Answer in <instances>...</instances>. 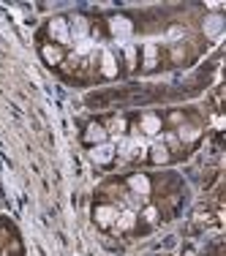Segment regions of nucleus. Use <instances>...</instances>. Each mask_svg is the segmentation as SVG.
<instances>
[{"mask_svg":"<svg viewBox=\"0 0 226 256\" xmlns=\"http://www.w3.org/2000/svg\"><path fill=\"white\" fill-rule=\"evenodd\" d=\"M112 131H114V136H118V134H123V131H126V120L118 118V120L112 123Z\"/></svg>","mask_w":226,"mask_h":256,"instance_id":"obj_17","label":"nucleus"},{"mask_svg":"<svg viewBox=\"0 0 226 256\" xmlns=\"http://www.w3.org/2000/svg\"><path fill=\"white\" fill-rule=\"evenodd\" d=\"M114 221H118V207H112V204H101V207H96V224L98 226H114Z\"/></svg>","mask_w":226,"mask_h":256,"instance_id":"obj_3","label":"nucleus"},{"mask_svg":"<svg viewBox=\"0 0 226 256\" xmlns=\"http://www.w3.org/2000/svg\"><path fill=\"white\" fill-rule=\"evenodd\" d=\"M101 71H104L106 76H114V74H118V60H114L112 52H104V58H101Z\"/></svg>","mask_w":226,"mask_h":256,"instance_id":"obj_12","label":"nucleus"},{"mask_svg":"<svg viewBox=\"0 0 226 256\" xmlns=\"http://www.w3.org/2000/svg\"><path fill=\"white\" fill-rule=\"evenodd\" d=\"M134 221H136V212H134V210H123V212H118L114 226H118V229H131Z\"/></svg>","mask_w":226,"mask_h":256,"instance_id":"obj_13","label":"nucleus"},{"mask_svg":"<svg viewBox=\"0 0 226 256\" xmlns=\"http://www.w3.org/2000/svg\"><path fill=\"white\" fill-rule=\"evenodd\" d=\"M50 36L58 44H71V30H68V20L58 16V20L50 22Z\"/></svg>","mask_w":226,"mask_h":256,"instance_id":"obj_2","label":"nucleus"},{"mask_svg":"<svg viewBox=\"0 0 226 256\" xmlns=\"http://www.w3.org/2000/svg\"><path fill=\"white\" fill-rule=\"evenodd\" d=\"M109 30H112L118 44H128V38H131V33H134V25L126 16H112V20H109Z\"/></svg>","mask_w":226,"mask_h":256,"instance_id":"obj_1","label":"nucleus"},{"mask_svg":"<svg viewBox=\"0 0 226 256\" xmlns=\"http://www.w3.org/2000/svg\"><path fill=\"white\" fill-rule=\"evenodd\" d=\"M180 136L182 139H194L196 136V128H180Z\"/></svg>","mask_w":226,"mask_h":256,"instance_id":"obj_18","label":"nucleus"},{"mask_svg":"<svg viewBox=\"0 0 226 256\" xmlns=\"http://www.w3.org/2000/svg\"><path fill=\"white\" fill-rule=\"evenodd\" d=\"M156 63H158V50H156V44H144V63H142V68H144V71H152V68H156Z\"/></svg>","mask_w":226,"mask_h":256,"instance_id":"obj_11","label":"nucleus"},{"mask_svg":"<svg viewBox=\"0 0 226 256\" xmlns=\"http://www.w3.org/2000/svg\"><path fill=\"white\" fill-rule=\"evenodd\" d=\"M68 30H71V41H84L88 38V20L84 16H74V20L68 22Z\"/></svg>","mask_w":226,"mask_h":256,"instance_id":"obj_6","label":"nucleus"},{"mask_svg":"<svg viewBox=\"0 0 226 256\" xmlns=\"http://www.w3.org/2000/svg\"><path fill=\"white\" fill-rule=\"evenodd\" d=\"M41 54H44V60H46L50 66H58L60 60H63V52H60L58 46H52V44H46L44 50H41Z\"/></svg>","mask_w":226,"mask_h":256,"instance_id":"obj_14","label":"nucleus"},{"mask_svg":"<svg viewBox=\"0 0 226 256\" xmlns=\"http://www.w3.org/2000/svg\"><path fill=\"white\" fill-rule=\"evenodd\" d=\"M104 139H106V128L98 126V123H90L88 131H84V142L88 144H101Z\"/></svg>","mask_w":226,"mask_h":256,"instance_id":"obj_8","label":"nucleus"},{"mask_svg":"<svg viewBox=\"0 0 226 256\" xmlns=\"http://www.w3.org/2000/svg\"><path fill=\"white\" fill-rule=\"evenodd\" d=\"M128 188H131V194H136V196H148L150 194L148 174H131V178H128Z\"/></svg>","mask_w":226,"mask_h":256,"instance_id":"obj_5","label":"nucleus"},{"mask_svg":"<svg viewBox=\"0 0 226 256\" xmlns=\"http://www.w3.org/2000/svg\"><path fill=\"white\" fill-rule=\"evenodd\" d=\"M144 221H158V210H156V207H144Z\"/></svg>","mask_w":226,"mask_h":256,"instance_id":"obj_16","label":"nucleus"},{"mask_svg":"<svg viewBox=\"0 0 226 256\" xmlns=\"http://www.w3.org/2000/svg\"><path fill=\"white\" fill-rule=\"evenodd\" d=\"M224 30V16L221 14H210L204 20V36H218Z\"/></svg>","mask_w":226,"mask_h":256,"instance_id":"obj_9","label":"nucleus"},{"mask_svg":"<svg viewBox=\"0 0 226 256\" xmlns=\"http://www.w3.org/2000/svg\"><path fill=\"white\" fill-rule=\"evenodd\" d=\"M150 158H152V164H166L169 161V148L164 142H156L150 148Z\"/></svg>","mask_w":226,"mask_h":256,"instance_id":"obj_10","label":"nucleus"},{"mask_svg":"<svg viewBox=\"0 0 226 256\" xmlns=\"http://www.w3.org/2000/svg\"><path fill=\"white\" fill-rule=\"evenodd\" d=\"M139 126H142L144 136H158V134H161V118H158V114H144Z\"/></svg>","mask_w":226,"mask_h":256,"instance_id":"obj_7","label":"nucleus"},{"mask_svg":"<svg viewBox=\"0 0 226 256\" xmlns=\"http://www.w3.org/2000/svg\"><path fill=\"white\" fill-rule=\"evenodd\" d=\"M126 60H128V66H131V68L136 66V50H134L131 44H126Z\"/></svg>","mask_w":226,"mask_h":256,"instance_id":"obj_15","label":"nucleus"},{"mask_svg":"<svg viewBox=\"0 0 226 256\" xmlns=\"http://www.w3.org/2000/svg\"><path fill=\"white\" fill-rule=\"evenodd\" d=\"M90 158H93L96 164H109L114 158V144L101 142V144H96V148H90Z\"/></svg>","mask_w":226,"mask_h":256,"instance_id":"obj_4","label":"nucleus"},{"mask_svg":"<svg viewBox=\"0 0 226 256\" xmlns=\"http://www.w3.org/2000/svg\"><path fill=\"white\" fill-rule=\"evenodd\" d=\"M90 46H93V41H90V38H84V41H79V44H76V52H88Z\"/></svg>","mask_w":226,"mask_h":256,"instance_id":"obj_19","label":"nucleus"}]
</instances>
